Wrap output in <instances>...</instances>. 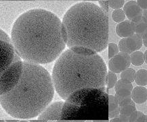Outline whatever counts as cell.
Here are the masks:
<instances>
[{
  "label": "cell",
  "mask_w": 147,
  "mask_h": 122,
  "mask_svg": "<svg viewBox=\"0 0 147 122\" xmlns=\"http://www.w3.org/2000/svg\"><path fill=\"white\" fill-rule=\"evenodd\" d=\"M62 22L44 9L24 12L14 22L11 33L16 53L24 61L48 64L59 57L66 46L61 33Z\"/></svg>",
  "instance_id": "cell-1"
},
{
  "label": "cell",
  "mask_w": 147,
  "mask_h": 122,
  "mask_svg": "<svg viewBox=\"0 0 147 122\" xmlns=\"http://www.w3.org/2000/svg\"><path fill=\"white\" fill-rule=\"evenodd\" d=\"M54 88L52 76L44 67L24 61L19 82L11 90L1 95V105L13 117L32 119L50 104Z\"/></svg>",
  "instance_id": "cell-2"
},
{
  "label": "cell",
  "mask_w": 147,
  "mask_h": 122,
  "mask_svg": "<svg viewBox=\"0 0 147 122\" xmlns=\"http://www.w3.org/2000/svg\"><path fill=\"white\" fill-rule=\"evenodd\" d=\"M107 75L106 64L98 53L84 55L68 49L56 61L52 78L56 92L66 100L82 89L105 90Z\"/></svg>",
  "instance_id": "cell-3"
},
{
  "label": "cell",
  "mask_w": 147,
  "mask_h": 122,
  "mask_svg": "<svg viewBox=\"0 0 147 122\" xmlns=\"http://www.w3.org/2000/svg\"><path fill=\"white\" fill-rule=\"evenodd\" d=\"M62 24L69 49L84 48L98 53L108 46V14L95 3L83 1L73 5L65 13Z\"/></svg>",
  "instance_id": "cell-4"
},
{
  "label": "cell",
  "mask_w": 147,
  "mask_h": 122,
  "mask_svg": "<svg viewBox=\"0 0 147 122\" xmlns=\"http://www.w3.org/2000/svg\"><path fill=\"white\" fill-rule=\"evenodd\" d=\"M99 88L82 89L66 99L62 120H107L109 117V95Z\"/></svg>",
  "instance_id": "cell-5"
},
{
  "label": "cell",
  "mask_w": 147,
  "mask_h": 122,
  "mask_svg": "<svg viewBox=\"0 0 147 122\" xmlns=\"http://www.w3.org/2000/svg\"><path fill=\"white\" fill-rule=\"evenodd\" d=\"M23 61L21 59L15 61L4 71L0 72V94L11 90L19 82L23 69Z\"/></svg>",
  "instance_id": "cell-6"
},
{
  "label": "cell",
  "mask_w": 147,
  "mask_h": 122,
  "mask_svg": "<svg viewBox=\"0 0 147 122\" xmlns=\"http://www.w3.org/2000/svg\"><path fill=\"white\" fill-rule=\"evenodd\" d=\"M0 72H2L14 62L21 59L16 53L12 41L2 29H1L0 40Z\"/></svg>",
  "instance_id": "cell-7"
},
{
  "label": "cell",
  "mask_w": 147,
  "mask_h": 122,
  "mask_svg": "<svg viewBox=\"0 0 147 122\" xmlns=\"http://www.w3.org/2000/svg\"><path fill=\"white\" fill-rule=\"evenodd\" d=\"M142 45V39L134 33L131 36L123 37L121 39L119 42L118 47L120 52L131 54L132 52L140 50Z\"/></svg>",
  "instance_id": "cell-8"
},
{
  "label": "cell",
  "mask_w": 147,
  "mask_h": 122,
  "mask_svg": "<svg viewBox=\"0 0 147 122\" xmlns=\"http://www.w3.org/2000/svg\"><path fill=\"white\" fill-rule=\"evenodd\" d=\"M131 65L129 54L124 52H119L117 54L109 60V70L115 73H120Z\"/></svg>",
  "instance_id": "cell-9"
},
{
  "label": "cell",
  "mask_w": 147,
  "mask_h": 122,
  "mask_svg": "<svg viewBox=\"0 0 147 122\" xmlns=\"http://www.w3.org/2000/svg\"><path fill=\"white\" fill-rule=\"evenodd\" d=\"M63 101L54 102L45 109L38 117V121H54L62 120Z\"/></svg>",
  "instance_id": "cell-10"
},
{
  "label": "cell",
  "mask_w": 147,
  "mask_h": 122,
  "mask_svg": "<svg viewBox=\"0 0 147 122\" xmlns=\"http://www.w3.org/2000/svg\"><path fill=\"white\" fill-rule=\"evenodd\" d=\"M123 11L128 20L134 22L142 19V9L140 7L137 1H129L124 5Z\"/></svg>",
  "instance_id": "cell-11"
},
{
  "label": "cell",
  "mask_w": 147,
  "mask_h": 122,
  "mask_svg": "<svg viewBox=\"0 0 147 122\" xmlns=\"http://www.w3.org/2000/svg\"><path fill=\"white\" fill-rule=\"evenodd\" d=\"M116 33L120 37H127L135 33L134 22L125 20L119 23L116 27Z\"/></svg>",
  "instance_id": "cell-12"
},
{
  "label": "cell",
  "mask_w": 147,
  "mask_h": 122,
  "mask_svg": "<svg viewBox=\"0 0 147 122\" xmlns=\"http://www.w3.org/2000/svg\"><path fill=\"white\" fill-rule=\"evenodd\" d=\"M133 85L131 82L125 79L121 78L117 82L115 86V90L116 94L121 96H127L131 95L133 90Z\"/></svg>",
  "instance_id": "cell-13"
},
{
  "label": "cell",
  "mask_w": 147,
  "mask_h": 122,
  "mask_svg": "<svg viewBox=\"0 0 147 122\" xmlns=\"http://www.w3.org/2000/svg\"><path fill=\"white\" fill-rule=\"evenodd\" d=\"M131 98L136 104H142L147 100V88L138 86L131 92Z\"/></svg>",
  "instance_id": "cell-14"
},
{
  "label": "cell",
  "mask_w": 147,
  "mask_h": 122,
  "mask_svg": "<svg viewBox=\"0 0 147 122\" xmlns=\"http://www.w3.org/2000/svg\"><path fill=\"white\" fill-rule=\"evenodd\" d=\"M120 115L119 106L117 102L115 96L109 95V117L110 119Z\"/></svg>",
  "instance_id": "cell-15"
},
{
  "label": "cell",
  "mask_w": 147,
  "mask_h": 122,
  "mask_svg": "<svg viewBox=\"0 0 147 122\" xmlns=\"http://www.w3.org/2000/svg\"><path fill=\"white\" fill-rule=\"evenodd\" d=\"M135 33L139 35L142 39L147 37V23L141 19L139 21L134 22Z\"/></svg>",
  "instance_id": "cell-16"
},
{
  "label": "cell",
  "mask_w": 147,
  "mask_h": 122,
  "mask_svg": "<svg viewBox=\"0 0 147 122\" xmlns=\"http://www.w3.org/2000/svg\"><path fill=\"white\" fill-rule=\"evenodd\" d=\"M131 63L134 66H141L144 63V55L141 51L137 50L129 54Z\"/></svg>",
  "instance_id": "cell-17"
},
{
  "label": "cell",
  "mask_w": 147,
  "mask_h": 122,
  "mask_svg": "<svg viewBox=\"0 0 147 122\" xmlns=\"http://www.w3.org/2000/svg\"><path fill=\"white\" fill-rule=\"evenodd\" d=\"M136 84L138 86H147V70L140 69L136 73L135 81Z\"/></svg>",
  "instance_id": "cell-18"
},
{
  "label": "cell",
  "mask_w": 147,
  "mask_h": 122,
  "mask_svg": "<svg viewBox=\"0 0 147 122\" xmlns=\"http://www.w3.org/2000/svg\"><path fill=\"white\" fill-rule=\"evenodd\" d=\"M115 98L119 106H122L129 104H132L136 106V102L131 98V95L127 96H119L117 94H116L115 95Z\"/></svg>",
  "instance_id": "cell-19"
},
{
  "label": "cell",
  "mask_w": 147,
  "mask_h": 122,
  "mask_svg": "<svg viewBox=\"0 0 147 122\" xmlns=\"http://www.w3.org/2000/svg\"><path fill=\"white\" fill-rule=\"evenodd\" d=\"M136 111L137 110L136 106L132 104H129L122 106H119L120 114L126 116V117H129Z\"/></svg>",
  "instance_id": "cell-20"
},
{
  "label": "cell",
  "mask_w": 147,
  "mask_h": 122,
  "mask_svg": "<svg viewBox=\"0 0 147 122\" xmlns=\"http://www.w3.org/2000/svg\"><path fill=\"white\" fill-rule=\"evenodd\" d=\"M136 73V72L134 69L128 67L121 73V78L125 79V80L129 81L132 83L135 81Z\"/></svg>",
  "instance_id": "cell-21"
},
{
  "label": "cell",
  "mask_w": 147,
  "mask_h": 122,
  "mask_svg": "<svg viewBox=\"0 0 147 122\" xmlns=\"http://www.w3.org/2000/svg\"><path fill=\"white\" fill-rule=\"evenodd\" d=\"M126 15L124 12L123 10L121 9H117L115 10L112 13V18L115 22L119 23V22L123 21L125 20Z\"/></svg>",
  "instance_id": "cell-22"
},
{
  "label": "cell",
  "mask_w": 147,
  "mask_h": 122,
  "mask_svg": "<svg viewBox=\"0 0 147 122\" xmlns=\"http://www.w3.org/2000/svg\"><path fill=\"white\" fill-rule=\"evenodd\" d=\"M117 81V77L116 75V73L109 71L108 72V75H107V90L111 89L115 87Z\"/></svg>",
  "instance_id": "cell-23"
},
{
  "label": "cell",
  "mask_w": 147,
  "mask_h": 122,
  "mask_svg": "<svg viewBox=\"0 0 147 122\" xmlns=\"http://www.w3.org/2000/svg\"><path fill=\"white\" fill-rule=\"evenodd\" d=\"M109 47V59H111V58H113L115 56L116 54H117L119 52V49L118 45H117L115 43L111 42L109 43L108 44Z\"/></svg>",
  "instance_id": "cell-24"
},
{
  "label": "cell",
  "mask_w": 147,
  "mask_h": 122,
  "mask_svg": "<svg viewBox=\"0 0 147 122\" xmlns=\"http://www.w3.org/2000/svg\"><path fill=\"white\" fill-rule=\"evenodd\" d=\"M109 5L111 8L117 10V9H121L124 6L125 0H108Z\"/></svg>",
  "instance_id": "cell-25"
},
{
  "label": "cell",
  "mask_w": 147,
  "mask_h": 122,
  "mask_svg": "<svg viewBox=\"0 0 147 122\" xmlns=\"http://www.w3.org/2000/svg\"><path fill=\"white\" fill-rule=\"evenodd\" d=\"M71 50H72L73 52H76V53L84 54V55H92V54L96 53V52L92 51L91 50H89V49L84 48H75L71 49Z\"/></svg>",
  "instance_id": "cell-26"
},
{
  "label": "cell",
  "mask_w": 147,
  "mask_h": 122,
  "mask_svg": "<svg viewBox=\"0 0 147 122\" xmlns=\"http://www.w3.org/2000/svg\"><path fill=\"white\" fill-rule=\"evenodd\" d=\"M136 121H140V122L146 121V116L143 113L138 111V114H137V117H136Z\"/></svg>",
  "instance_id": "cell-27"
},
{
  "label": "cell",
  "mask_w": 147,
  "mask_h": 122,
  "mask_svg": "<svg viewBox=\"0 0 147 122\" xmlns=\"http://www.w3.org/2000/svg\"><path fill=\"white\" fill-rule=\"evenodd\" d=\"M137 3L142 10L147 9V0H137Z\"/></svg>",
  "instance_id": "cell-28"
},
{
  "label": "cell",
  "mask_w": 147,
  "mask_h": 122,
  "mask_svg": "<svg viewBox=\"0 0 147 122\" xmlns=\"http://www.w3.org/2000/svg\"><path fill=\"white\" fill-rule=\"evenodd\" d=\"M99 3H100V4L101 5V7H102V8L103 10L105 11V12H108V7L109 6L108 1H99Z\"/></svg>",
  "instance_id": "cell-29"
},
{
  "label": "cell",
  "mask_w": 147,
  "mask_h": 122,
  "mask_svg": "<svg viewBox=\"0 0 147 122\" xmlns=\"http://www.w3.org/2000/svg\"><path fill=\"white\" fill-rule=\"evenodd\" d=\"M142 20L147 23V9L146 10H144L142 12Z\"/></svg>",
  "instance_id": "cell-30"
},
{
  "label": "cell",
  "mask_w": 147,
  "mask_h": 122,
  "mask_svg": "<svg viewBox=\"0 0 147 122\" xmlns=\"http://www.w3.org/2000/svg\"><path fill=\"white\" fill-rule=\"evenodd\" d=\"M110 121L111 122H114V121H121V119L119 117H114V118H113L112 119H111L110 120Z\"/></svg>",
  "instance_id": "cell-31"
},
{
  "label": "cell",
  "mask_w": 147,
  "mask_h": 122,
  "mask_svg": "<svg viewBox=\"0 0 147 122\" xmlns=\"http://www.w3.org/2000/svg\"><path fill=\"white\" fill-rule=\"evenodd\" d=\"M143 41V44H144V46L147 48V37H145L144 39H142Z\"/></svg>",
  "instance_id": "cell-32"
},
{
  "label": "cell",
  "mask_w": 147,
  "mask_h": 122,
  "mask_svg": "<svg viewBox=\"0 0 147 122\" xmlns=\"http://www.w3.org/2000/svg\"><path fill=\"white\" fill-rule=\"evenodd\" d=\"M144 62L147 64V50L145 51V52L144 53Z\"/></svg>",
  "instance_id": "cell-33"
},
{
  "label": "cell",
  "mask_w": 147,
  "mask_h": 122,
  "mask_svg": "<svg viewBox=\"0 0 147 122\" xmlns=\"http://www.w3.org/2000/svg\"><path fill=\"white\" fill-rule=\"evenodd\" d=\"M2 1H6V0H2ZM7 1H16V0H7ZM18 1H34V0H18Z\"/></svg>",
  "instance_id": "cell-34"
},
{
  "label": "cell",
  "mask_w": 147,
  "mask_h": 122,
  "mask_svg": "<svg viewBox=\"0 0 147 122\" xmlns=\"http://www.w3.org/2000/svg\"><path fill=\"white\" fill-rule=\"evenodd\" d=\"M85 1H99V0H84Z\"/></svg>",
  "instance_id": "cell-35"
},
{
  "label": "cell",
  "mask_w": 147,
  "mask_h": 122,
  "mask_svg": "<svg viewBox=\"0 0 147 122\" xmlns=\"http://www.w3.org/2000/svg\"><path fill=\"white\" fill-rule=\"evenodd\" d=\"M146 121H147V116H146Z\"/></svg>",
  "instance_id": "cell-36"
}]
</instances>
